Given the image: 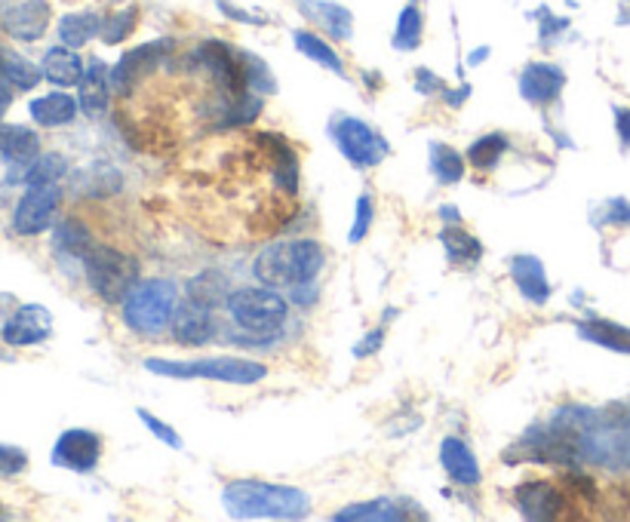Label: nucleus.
<instances>
[{"label": "nucleus", "instance_id": "f257e3e1", "mask_svg": "<svg viewBox=\"0 0 630 522\" xmlns=\"http://www.w3.org/2000/svg\"><path fill=\"white\" fill-rule=\"evenodd\" d=\"M222 508L234 520H305L311 498L298 485L234 480L222 492Z\"/></svg>", "mask_w": 630, "mask_h": 522}, {"label": "nucleus", "instance_id": "f03ea898", "mask_svg": "<svg viewBox=\"0 0 630 522\" xmlns=\"http://www.w3.org/2000/svg\"><path fill=\"white\" fill-rule=\"evenodd\" d=\"M326 253L317 240L296 237V240L268 243L253 262V274L258 283L274 286V289H296L302 283L317 280L323 270Z\"/></svg>", "mask_w": 630, "mask_h": 522}, {"label": "nucleus", "instance_id": "7ed1b4c3", "mask_svg": "<svg viewBox=\"0 0 630 522\" xmlns=\"http://www.w3.org/2000/svg\"><path fill=\"white\" fill-rule=\"evenodd\" d=\"M145 370L155 372L160 378H179V382H191V378H204V382L216 384H234V387H253V384L268 378V366L249 357H191V360H167V357H148Z\"/></svg>", "mask_w": 630, "mask_h": 522}, {"label": "nucleus", "instance_id": "20e7f679", "mask_svg": "<svg viewBox=\"0 0 630 522\" xmlns=\"http://www.w3.org/2000/svg\"><path fill=\"white\" fill-rule=\"evenodd\" d=\"M176 307H179V286L164 277H148L129 289L120 305V319L129 332L142 338H157L160 332L169 329Z\"/></svg>", "mask_w": 630, "mask_h": 522}, {"label": "nucleus", "instance_id": "39448f33", "mask_svg": "<svg viewBox=\"0 0 630 522\" xmlns=\"http://www.w3.org/2000/svg\"><path fill=\"white\" fill-rule=\"evenodd\" d=\"M225 314L240 332L277 335L289 319V302L274 286H237L225 295Z\"/></svg>", "mask_w": 630, "mask_h": 522}, {"label": "nucleus", "instance_id": "423d86ee", "mask_svg": "<svg viewBox=\"0 0 630 522\" xmlns=\"http://www.w3.org/2000/svg\"><path fill=\"white\" fill-rule=\"evenodd\" d=\"M83 274H87V286L105 305H124L129 289L142 280L139 262L124 249L105 246V243H92L90 253L83 255Z\"/></svg>", "mask_w": 630, "mask_h": 522}, {"label": "nucleus", "instance_id": "0eeeda50", "mask_svg": "<svg viewBox=\"0 0 630 522\" xmlns=\"http://www.w3.org/2000/svg\"><path fill=\"white\" fill-rule=\"evenodd\" d=\"M329 139L347 164L357 169H373V166L385 164V157L391 154V145L378 129L370 127L361 117L345 115V111L329 120Z\"/></svg>", "mask_w": 630, "mask_h": 522}, {"label": "nucleus", "instance_id": "6e6552de", "mask_svg": "<svg viewBox=\"0 0 630 522\" xmlns=\"http://www.w3.org/2000/svg\"><path fill=\"white\" fill-rule=\"evenodd\" d=\"M173 50H176V40L173 38L148 40L142 47L127 50L111 65V90L117 96H132V92L142 87L145 77H151L160 65L169 62Z\"/></svg>", "mask_w": 630, "mask_h": 522}, {"label": "nucleus", "instance_id": "1a4fd4ad", "mask_svg": "<svg viewBox=\"0 0 630 522\" xmlns=\"http://www.w3.org/2000/svg\"><path fill=\"white\" fill-rule=\"evenodd\" d=\"M62 206V188L59 181L50 185H28V191L13 206V230L19 237H38L52 228L56 213Z\"/></svg>", "mask_w": 630, "mask_h": 522}, {"label": "nucleus", "instance_id": "9d476101", "mask_svg": "<svg viewBox=\"0 0 630 522\" xmlns=\"http://www.w3.org/2000/svg\"><path fill=\"white\" fill-rule=\"evenodd\" d=\"M50 19V0H0V28L19 43H35L43 38Z\"/></svg>", "mask_w": 630, "mask_h": 522}, {"label": "nucleus", "instance_id": "9b49d317", "mask_svg": "<svg viewBox=\"0 0 630 522\" xmlns=\"http://www.w3.org/2000/svg\"><path fill=\"white\" fill-rule=\"evenodd\" d=\"M216 314H213V305L204 302V298H194L188 295L185 302H179L176 314H173V323H169V335L173 342L185 344V347H204L216 338Z\"/></svg>", "mask_w": 630, "mask_h": 522}, {"label": "nucleus", "instance_id": "f8f14e48", "mask_svg": "<svg viewBox=\"0 0 630 522\" xmlns=\"http://www.w3.org/2000/svg\"><path fill=\"white\" fill-rule=\"evenodd\" d=\"M102 459V436L87 427H68L52 446V464L71 473H90Z\"/></svg>", "mask_w": 630, "mask_h": 522}, {"label": "nucleus", "instance_id": "ddd939ff", "mask_svg": "<svg viewBox=\"0 0 630 522\" xmlns=\"http://www.w3.org/2000/svg\"><path fill=\"white\" fill-rule=\"evenodd\" d=\"M514 504L526 520H557L567 510L563 489L551 480H526L514 489Z\"/></svg>", "mask_w": 630, "mask_h": 522}, {"label": "nucleus", "instance_id": "4468645a", "mask_svg": "<svg viewBox=\"0 0 630 522\" xmlns=\"http://www.w3.org/2000/svg\"><path fill=\"white\" fill-rule=\"evenodd\" d=\"M567 87V71L553 62H529L520 71V96L535 108H548Z\"/></svg>", "mask_w": 630, "mask_h": 522}, {"label": "nucleus", "instance_id": "2eb2a0df", "mask_svg": "<svg viewBox=\"0 0 630 522\" xmlns=\"http://www.w3.org/2000/svg\"><path fill=\"white\" fill-rule=\"evenodd\" d=\"M52 332V314L43 305H22L0 329V338L10 347H35L47 342Z\"/></svg>", "mask_w": 630, "mask_h": 522}, {"label": "nucleus", "instance_id": "dca6fc26", "mask_svg": "<svg viewBox=\"0 0 630 522\" xmlns=\"http://www.w3.org/2000/svg\"><path fill=\"white\" fill-rule=\"evenodd\" d=\"M256 145L262 151L268 154V166H270V181L274 188L284 194L298 191V154L289 141L280 136V132H258Z\"/></svg>", "mask_w": 630, "mask_h": 522}, {"label": "nucleus", "instance_id": "f3484780", "mask_svg": "<svg viewBox=\"0 0 630 522\" xmlns=\"http://www.w3.org/2000/svg\"><path fill=\"white\" fill-rule=\"evenodd\" d=\"M296 10L311 26L326 31L333 40H351L354 38V13L342 7L338 0H296Z\"/></svg>", "mask_w": 630, "mask_h": 522}, {"label": "nucleus", "instance_id": "a211bd4d", "mask_svg": "<svg viewBox=\"0 0 630 522\" xmlns=\"http://www.w3.org/2000/svg\"><path fill=\"white\" fill-rule=\"evenodd\" d=\"M440 467L446 471L452 483L462 485V489H474L483 480L474 449L467 446L462 436H452V433L443 436V443H440Z\"/></svg>", "mask_w": 630, "mask_h": 522}, {"label": "nucleus", "instance_id": "6ab92c4d", "mask_svg": "<svg viewBox=\"0 0 630 522\" xmlns=\"http://www.w3.org/2000/svg\"><path fill=\"white\" fill-rule=\"evenodd\" d=\"M508 268H511L516 293L523 295L529 305L544 307L551 302V280H548V270L541 265L539 255H514Z\"/></svg>", "mask_w": 630, "mask_h": 522}, {"label": "nucleus", "instance_id": "aec40b11", "mask_svg": "<svg viewBox=\"0 0 630 522\" xmlns=\"http://www.w3.org/2000/svg\"><path fill=\"white\" fill-rule=\"evenodd\" d=\"M111 68L102 59L87 62V75L80 80V111L87 117H102L111 105Z\"/></svg>", "mask_w": 630, "mask_h": 522}, {"label": "nucleus", "instance_id": "412c9836", "mask_svg": "<svg viewBox=\"0 0 630 522\" xmlns=\"http://www.w3.org/2000/svg\"><path fill=\"white\" fill-rule=\"evenodd\" d=\"M28 115L38 127L59 129L78 120L80 102L71 92H47V96H38L35 102L28 105Z\"/></svg>", "mask_w": 630, "mask_h": 522}, {"label": "nucleus", "instance_id": "4be33fe9", "mask_svg": "<svg viewBox=\"0 0 630 522\" xmlns=\"http://www.w3.org/2000/svg\"><path fill=\"white\" fill-rule=\"evenodd\" d=\"M40 71L43 77L56 83V87H80V80L87 75V65L83 59L78 56V50H71V47H50V50L43 52V59H40Z\"/></svg>", "mask_w": 630, "mask_h": 522}, {"label": "nucleus", "instance_id": "5701e85b", "mask_svg": "<svg viewBox=\"0 0 630 522\" xmlns=\"http://www.w3.org/2000/svg\"><path fill=\"white\" fill-rule=\"evenodd\" d=\"M406 501L397 498H373V501H357V504H347V508L335 510V522H400L410 520L412 510L403 508Z\"/></svg>", "mask_w": 630, "mask_h": 522}, {"label": "nucleus", "instance_id": "b1692460", "mask_svg": "<svg viewBox=\"0 0 630 522\" xmlns=\"http://www.w3.org/2000/svg\"><path fill=\"white\" fill-rule=\"evenodd\" d=\"M575 332H579L584 342L630 357V329L628 326H621V323H612V319L603 317H588L575 323Z\"/></svg>", "mask_w": 630, "mask_h": 522}, {"label": "nucleus", "instance_id": "393cba45", "mask_svg": "<svg viewBox=\"0 0 630 522\" xmlns=\"http://www.w3.org/2000/svg\"><path fill=\"white\" fill-rule=\"evenodd\" d=\"M99 35H102V16L96 10H78V13H65L59 19V43L71 47V50L87 47Z\"/></svg>", "mask_w": 630, "mask_h": 522}, {"label": "nucleus", "instance_id": "a878e982", "mask_svg": "<svg viewBox=\"0 0 630 522\" xmlns=\"http://www.w3.org/2000/svg\"><path fill=\"white\" fill-rule=\"evenodd\" d=\"M40 154V139L35 129L19 127V124H0V157L13 164H31Z\"/></svg>", "mask_w": 630, "mask_h": 522}, {"label": "nucleus", "instance_id": "bb28decb", "mask_svg": "<svg viewBox=\"0 0 630 522\" xmlns=\"http://www.w3.org/2000/svg\"><path fill=\"white\" fill-rule=\"evenodd\" d=\"M293 47H296L305 59H311V62H317L321 68H326V71H333V75L345 77V62H342V56H338L333 43L323 40L317 31L296 28V31H293Z\"/></svg>", "mask_w": 630, "mask_h": 522}, {"label": "nucleus", "instance_id": "cd10ccee", "mask_svg": "<svg viewBox=\"0 0 630 522\" xmlns=\"http://www.w3.org/2000/svg\"><path fill=\"white\" fill-rule=\"evenodd\" d=\"M0 77L13 90H35L40 80H43V71H40V65H35L26 56L0 47Z\"/></svg>", "mask_w": 630, "mask_h": 522}, {"label": "nucleus", "instance_id": "c85d7f7f", "mask_svg": "<svg viewBox=\"0 0 630 522\" xmlns=\"http://www.w3.org/2000/svg\"><path fill=\"white\" fill-rule=\"evenodd\" d=\"M440 243L455 265H474L483 258V243L476 240L471 230H464L462 225H446L440 230Z\"/></svg>", "mask_w": 630, "mask_h": 522}, {"label": "nucleus", "instance_id": "c756f323", "mask_svg": "<svg viewBox=\"0 0 630 522\" xmlns=\"http://www.w3.org/2000/svg\"><path fill=\"white\" fill-rule=\"evenodd\" d=\"M92 243L96 240H92L90 228L80 218H62L56 225V234H52V246L68 258H80V262H83V255L90 253Z\"/></svg>", "mask_w": 630, "mask_h": 522}, {"label": "nucleus", "instance_id": "7c9ffc66", "mask_svg": "<svg viewBox=\"0 0 630 522\" xmlns=\"http://www.w3.org/2000/svg\"><path fill=\"white\" fill-rule=\"evenodd\" d=\"M427 154H431V173H434V179L440 181V185H459V181L464 179V157L462 151H455L452 145H446V141H431V148H427Z\"/></svg>", "mask_w": 630, "mask_h": 522}, {"label": "nucleus", "instance_id": "2f4dec72", "mask_svg": "<svg viewBox=\"0 0 630 522\" xmlns=\"http://www.w3.org/2000/svg\"><path fill=\"white\" fill-rule=\"evenodd\" d=\"M511 151V141L504 132H486V136H480L476 141L467 145V164L480 169V173H486V169H495V166L502 164L504 154Z\"/></svg>", "mask_w": 630, "mask_h": 522}, {"label": "nucleus", "instance_id": "473e14b6", "mask_svg": "<svg viewBox=\"0 0 630 522\" xmlns=\"http://www.w3.org/2000/svg\"><path fill=\"white\" fill-rule=\"evenodd\" d=\"M422 31H425V16H422V7L419 3H406L397 16V26H394V50L400 52H412L419 50L422 43Z\"/></svg>", "mask_w": 630, "mask_h": 522}, {"label": "nucleus", "instance_id": "72a5a7b5", "mask_svg": "<svg viewBox=\"0 0 630 522\" xmlns=\"http://www.w3.org/2000/svg\"><path fill=\"white\" fill-rule=\"evenodd\" d=\"M136 26H139V7L136 3H127V7H120V10H115L111 16H105L102 19V43H108V47H117V43H124V40H129V35L136 31Z\"/></svg>", "mask_w": 630, "mask_h": 522}, {"label": "nucleus", "instance_id": "f704fd0d", "mask_svg": "<svg viewBox=\"0 0 630 522\" xmlns=\"http://www.w3.org/2000/svg\"><path fill=\"white\" fill-rule=\"evenodd\" d=\"M65 173H68V160H65L62 154H38L28 164L22 181L26 185H50V181L62 179Z\"/></svg>", "mask_w": 630, "mask_h": 522}, {"label": "nucleus", "instance_id": "c9c22d12", "mask_svg": "<svg viewBox=\"0 0 630 522\" xmlns=\"http://www.w3.org/2000/svg\"><path fill=\"white\" fill-rule=\"evenodd\" d=\"M244 52V68H246V77H249V87L258 92V96H274L277 92V77L274 71L268 68L265 59H258L256 52L249 50H240Z\"/></svg>", "mask_w": 630, "mask_h": 522}, {"label": "nucleus", "instance_id": "e433bc0d", "mask_svg": "<svg viewBox=\"0 0 630 522\" xmlns=\"http://www.w3.org/2000/svg\"><path fill=\"white\" fill-rule=\"evenodd\" d=\"M111 169V164H92V166H87L83 173H78V188L80 191H87V194H115V191H120V185L124 181H102V176Z\"/></svg>", "mask_w": 630, "mask_h": 522}, {"label": "nucleus", "instance_id": "4c0bfd02", "mask_svg": "<svg viewBox=\"0 0 630 522\" xmlns=\"http://www.w3.org/2000/svg\"><path fill=\"white\" fill-rule=\"evenodd\" d=\"M373 218H375L373 197H370V194H361V197H357V206H354V225H351L347 240L354 243V246L366 240V234L373 230Z\"/></svg>", "mask_w": 630, "mask_h": 522}, {"label": "nucleus", "instance_id": "58836bf2", "mask_svg": "<svg viewBox=\"0 0 630 522\" xmlns=\"http://www.w3.org/2000/svg\"><path fill=\"white\" fill-rule=\"evenodd\" d=\"M136 415H139V421L145 424V431L155 433L160 443H167L169 449H181V436L173 424H167L164 418H157L155 412H148V408H136Z\"/></svg>", "mask_w": 630, "mask_h": 522}, {"label": "nucleus", "instance_id": "ea45409f", "mask_svg": "<svg viewBox=\"0 0 630 522\" xmlns=\"http://www.w3.org/2000/svg\"><path fill=\"white\" fill-rule=\"evenodd\" d=\"M28 471V452L10 443H0V480H13Z\"/></svg>", "mask_w": 630, "mask_h": 522}, {"label": "nucleus", "instance_id": "a19ab883", "mask_svg": "<svg viewBox=\"0 0 630 522\" xmlns=\"http://www.w3.org/2000/svg\"><path fill=\"white\" fill-rule=\"evenodd\" d=\"M569 28L567 19H560V16H553L548 7H541L539 10V38L544 40V43H551L557 35H563Z\"/></svg>", "mask_w": 630, "mask_h": 522}, {"label": "nucleus", "instance_id": "79ce46f5", "mask_svg": "<svg viewBox=\"0 0 630 522\" xmlns=\"http://www.w3.org/2000/svg\"><path fill=\"white\" fill-rule=\"evenodd\" d=\"M216 7H219L222 16H228V19H234V22H244V26H268V19H265V16L249 13V10L237 7V3H232V0H216Z\"/></svg>", "mask_w": 630, "mask_h": 522}, {"label": "nucleus", "instance_id": "37998d69", "mask_svg": "<svg viewBox=\"0 0 630 522\" xmlns=\"http://www.w3.org/2000/svg\"><path fill=\"white\" fill-rule=\"evenodd\" d=\"M382 344H385V329L366 332V335H363L361 342L354 344V357H357V360L375 357V354L382 351Z\"/></svg>", "mask_w": 630, "mask_h": 522}, {"label": "nucleus", "instance_id": "c03bdc74", "mask_svg": "<svg viewBox=\"0 0 630 522\" xmlns=\"http://www.w3.org/2000/svg\"><path fill=\"white\" fill-rule=\"evenodd\" d=\"M415 90L422 92V96H434V92H440V96H443V92H446V83H443V80H440L434 71H427V68H419V71H415Z\"/></svg>", "mask_w": 630, "mask_h": 522}, {"label": "nucleus", "instance_id": "a18cd8bd", "mask_svg": "<svg viewBox=\"0 0 630 522\" xmlns=\"http://www.w3.org/2000/svg\"><path fill=\"white\" fill-rule=\"evenodd\" d=\"M606 221H612V225H630V204L624 197H616V200L606 204Z\"/></svg>", "mask_w": 630, "mask_h": 522}, {"label": "nucleus", "instance_id": "49530a36", "mask_svg": "<svg viewBox=\"0 0 630 522\" xmlns=\"http://www.w3.org/2000/svg\"><path fill=\"white\" fill-rule=\"evenodd\" d=\"M314 302H317V286H314V280L302 283V286L293 289V305L308 307V305H314Z\"/></svg>", "mask_w": 630, "mask_h": 522}, {"label": "nucleus", "instance_id": "de8ad7c7", "mask_svg": "<svg viewBox=\"0 0 630 522\" xmlns=\"http://www.w3.org/2000/svg\"><path fill=\"white\" fill-rule=\"evenodd\" d=\"M616 129H618V139L624 148H630V111L628 108H616Z\"/></svg>", "mask_w": 630, "mask_h": 522}, {"label": "nucleus", "instance_id": "09e8293b", "mask_svg": "<svg viewBox=\"0 0 630 522\" xmlns=\"http://www.w3.org/2000/svg\"><path fill=\"white\" fill-rule=\"evenodd\" d=\"M443 99L450 102V108H462L467 99H471V83H462V87H455V92H443Z\"/></svg>", "mask_w": 630, "mask_h": 522}, {"label": "nucleus", "instance_id": "8fccbe9b", "mask_svg": "<svg viewBox=\"0 0 630 522\" xmlns=\"http://www.w3.org/2000/svg\"><path fill=\"white\" fill-rule=\"evenodd\" d=\"M489 56H492V50H489V47H476V50L467 56V65H471V68H480V65L486 62Z\"/></svg>", "mask_w": 630, "mask_h": 522}, {"label": "nucleus", "instance_id": "3c124183", "mask_svg": "<svg viewBox=\"0 0 630 522\" xmlns=\"http://www.w3.org/2000/svg\"><path fill=\"white\" fill-rule=\"evenodd\" d=\"M13 105V92H10V87H3L0 83V120H3V115H7V108Z\"/></svg>", "mask_w": 630, "mask_h": 522}, {"label": "nucleus", "instance_id": "603ef678", "mask_svg": "<svg viewBox=\"0 0 630 522\" xmlns=\"http://www.w3.org/2000/svg\"><path fill=\"white\" fill-rule=\"evenodd\" d=\"M440 216L446 218L450 225H459V209L455 206H440Z\"/></svg>", "mask_w": 630, "mask_h": 522}, {"label": "nucleus", "instance_id": "864d4df0", "mask_svg": "<svg viewBox=\"0 0 630 522\" xmlns=\"http://www.w3.org/2000/svg\"><path fill=\"white\" fill-rule=\"evenodd\" d=\"M3 516H7V510H3V504H0V520H3Z\"/></svg>", "mask_w": 630, "mask_h": 522}, {"label": "nucleus", "instance_id": "5fc2aeb1", "mask_svg": "<svg viewBox=\"0 0 630 522\" xmlns=\"http://www.w3.org/2000/svg\"><path fill=\"white\" fill-rule=\"evenodd\" d=\"M624 421H628V427H630V408H628V412H624Z\"/></svg>", "mask_w": 630, "mask_h": 522}]
</instances>
